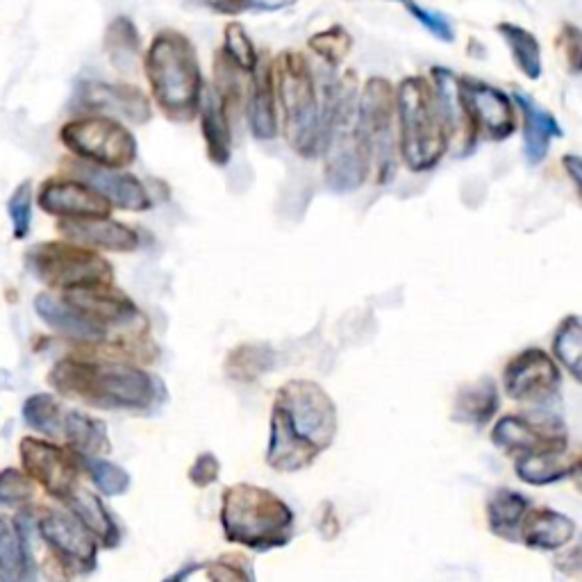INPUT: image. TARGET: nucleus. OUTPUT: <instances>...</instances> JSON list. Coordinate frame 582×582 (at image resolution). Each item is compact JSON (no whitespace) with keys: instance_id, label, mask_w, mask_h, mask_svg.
I'll list each match as a JSON object with an SVG mask.
<instances>
[{"instance_id":"1","label":"nucleus","mask_w":582,"mask_h":582,"mask_svg":"<svg viewBox=\"0 0 582 582\" xmlns=\"http://www.w3.org/2000/svg\"><path fill=\"white\" fill-rule=\"evenodd\" d=\"M335 430L337 412L330 396L314 382H289L273 405L266 460L280 471L303 469L332 444Z\"/></svg>"},{"instance_id":"2","label":"nucleus","mask_w":582,"mask_h":582,"mask_svg":"<svg viewBox=\"0 0 582 582\" xmlns=\"http://www.w3.org/2000/svg\"><path fill=\"white\" fill-rule=\"evenodd\" d=\"M146 76L160 110L173 121H191L203 96L196 48L176 30L157 32L146 53Z\"/></svg>"},{"instance_id":"3","label":"nucleus","mask_w":582,"mask_h":582,"mask_svg":"<svg viewBox=\"0 0 582 582\" xmlns=\"http://www.w3.org/2000/svg\"><path fill=\"white\" fill-rule=\"evenodd\" d=\"M398 128H401L403 162L410 171H430L448 151L442 116H439L432 87L419 76L405 78L394 94Z\"/></svg>"},{"instance_id":"4","label":"nucleus","mask_w":582,"mask_h":582,"mask_svg":"<svg viewBox=\"0 0 582 582\" xmlns=\"http://www.w3.org/2000/svg\"><path fill=\"white\" fill-rule=\"evenodd\" d=\"M53 385L64 394L80 396L105 407H146L153 401V380L126 364L60 362L53 369Z\"/></svg>"},{"instance_id":"5","label":"nucleus","mask_w":582,"mask_h":582,"mask_svg":"<svg viewBox=\"0 0 582 582\" xmlns=\"http://www.w3.org/2000/svg\"><path fill=\"white\" fill-rule=\"evenodd\" d=\"M276 80L291 148L303 157H317L323 151L321 98L312 69L296 51H285L276 64Z\"/></svg>"},{"instance_id":"6","label":"nucleus","mask_w":582,"mask_h":582,"mask_svg":"<svg viewBox=\"0 0 582 582\" xmlns=\"http://www.w3.org/2000/svg\"><path fill=\"white\" fill-rule=\"evenodd\" d=\"M221 521L230 542L273 546L287 542L294 514L266 489L237 485L223 494Z\"/></svg>"},{"instance_id":"7","label":"nucleus","mask_w":582,"mask_h":582,"mask_svg":"<svg viewBox=\"0 0 582 582\" xmlns=\"http://www.w3.org/2000/svg\"><path fill=\"white\" fill-rule=\"evenodd\" d=\"M396 101L387 80L371 78L357 98V135L367 153L369 166L376 169L378 182L392 180L396 171V137H394Z\"/></svg>"},{"instance_id":"8","label":"nucleus","mask_w":582,"mask_h":582,"mask_svg":"<svg viewBox=\"0 0 582 582\" xmlns=\"http://www.w3.org/2000/svg\"><path fill=\"white\" fill-rule=\"evenodd\" d=\"M62 141L82 162L126 169L137 160V141L112 116H85L62 128Z\"/></svg>"},{"instance_id":"9","label":"nucleus","mask_w":582,"mask_h":582,"mask_svg":"<svg viewBox=\"0 0 582 582\" xmlns=\"http://www.w3.org/2000/svg\"><path fill=\"white\" fill-rule=\"evenodd\" d=\"M30 266L48 285L64 287L66 291L107 285V280L112 278L110 264L82 246L39 244L30 253Z\"/></svg>"},{"instance_id":"10","label":"nucleus","mask_w":582,"mask_h":582,"mask_svg":"<svg viewBox=\"0 0 582 582\" xmlns=\"http://www.w3.org/2000/svg\"><path fill=\"white\" fill-rule=\"evenodd\" d=\"M432 96H435L439 116H442L448 146L455 148V155H469L476 144V123L467 110L462 96V82L453 71L444 66H432Z\"/></svg>"},{"instance_id":"11","label":"nucleus","mask_w":582,"mask_h":582,"mask_svg":"<svg viewBox=\"0 0 582 582\" xmlns=\"http://www.w3.org/2000/svg\"><path fill=\"white\" fill-rule=\"evenodd\" d=\"M462 96L467 103L476 130H482L489 139L503 141L514 135L517 121H514V107L510 96L498 87L487 85L480 80H460Z\"/></svg>"},{"instance_id":"12","label":"nucleus","mask_w":582,"mask_h":582,"mask_svg":"<svg viewBox=\"0 0 582 582\" xmlns=\"http://www.w3.org/2000/svg\"><path fill=\"white\" fill-rule=\"evenodd\" d=\"M560 387V371L542 351H526L505 369V392L514 401H544Z\"/></svg>"},{"instance_id":"13","label":"nucleus","mask_w":582,"mask_h":582,"mask_svg":"<svg viewBox=\"0 0 582 582\" xmlns=\"http://www.w3.org/2000/svg\"><path fill=\"white\" fill-rule=\"evenodd\" d=\"M21 460L28 478L46 487L48 494L66 498L71 489L76 487V464L62 448L39 442V439H23Z\"/></svg>"},{"instance_id":"14","label":"nucleus","mask_w":582,"mask_h":582,"mask_svg":"<svg viewBox=\"0 0 582 582\" xmlns=\"http://www.w3.org/2000/svg\"><path fill=\"white\" fill-rule=\"evenodd\" d=\"M73 173H76L82 185L94 189L98 196H103L107 203L121 207V210L144 212L151 207L148 191L130 173H123L119 169H105V166L89 162H76Z\"/></svg>"},{"instance_id":"15","label":"nucleus","mask_w":582,"mask_h":582,"mask_svg":"<svg viewBox=\"0 0 582 582\" xmlns=\"http://www.w3.org/2000/svg\"><path fill=\"white\" fill-rule=\"evenodd\" d=\"M41 210L64 219H89L107 216L110 203L80 180H48L39 191Z\"/></svg>"},{"instance_id":"16","label":"nucleus","mask_w":582,"mask_h":582,"mask_svg":"<svg viewBox=\"0 0 582 582\" xmlns=\"http://www.w3.org/2000/svg\"><path fill=\"white\" fill-rule=\"evenodd\" d=\"M41 537L57 555L66 560L91 567L96 557V542L91 532L82 526L78 517L60 510H48L39 521Z\"/></svg>"},{"instance_id":"17","label":"nucleus","mask_w":582,"mask_h":582,"mask_svg":"<svg viewBox=\"0 0 582 582\" xmlns=\"http://www.w3.org/2000/svg\"><path fill=\"white\" fill-rule=\"evenodd\" d=\"M62 235L80 246L105 248V251H135L139 246L137 232L107 216H89V219H64L60 223Z\"/></svg>"},{"instance_id":"18","label":"nucleus","mask_w":582,"mask_h":582,"mask_svg":"<svg viewBox=\"0 0 582 582\" xmlns=\"http://www.w3.org/2000/svg\"><path fill=\"white\" fill-rule=\"evenodd\" d=\"M82 105L96 112H110L132 123L151 121V103L137 87L107 85V82H89L80 91Z\"/></svg>"},{"instance_id":"19","label":"nucleus","mask_w":582,"mask_h":582,"mask_svg":"<svg viewBox=\"0 0 582 582\" xmlns=\"http://www.w3.org/2000/svg\"><path fill=\"white\" fill-rule=\"evenodd\" d=\"M514 101L523 114V155L530 166H539L551 151V141L562 137V128L555 116L542 105H537L530 96L517 91Z\"/></svg>"},{"instance_id":"20","label":"nucleus","mask_w":582,"mask_h":582,"mask_svg":"<svg viewBox=\"0 0 582 582\" xmlns=\"http://www.w3.org/2000/svg\"><path fill=\"white\" fill-rule=\"evenodd\" d=\"M248 128L251 135L260 141H271L278 137V114H276V85L269 66H260L253 71L251 94L246 105Z\"/></svg>"},{"instance_id":"21","label":"nucleus","mask_w":582,"mask_h":582,"mask_svg":"<svg viewBox=\"0 0 582 582\" xmlns=\"http://www.w3.org/2000/svg\"><path fill=\"white\" fill-rule=\"evenodd\" d=\"M201 132L207 146V157L216 166H226L232 157V132L228 121V110L214 91H205L201 96Z\"/></svg>"},{"instance_id":"22","label":"nucleus","mask_w":582,"mask_h":582,"mask_svg":"<svg viewBox=\"0 0 582 582\" xmlns=\"http://www.w3.org/2000/svg\"><path fill=\"white\" fill-rule=\"evenodd\" d=\"M35 310L39 312V317L44 319L48 326L55 328L57 332H62L66 337L73 339H101L103 337V326L101 321L91 319L89 314L80 312L78 307H73L71 303H62L57 298L41 294L35 301Z\"/></svg>"},{"instance_id":"23","label":"nucleus","mask_w":582,"mask_h":582,"mask_svg":"<svg viewBox=\"0 0 582 582\" xmlns=\"http://www.w3.org/2000/svg\"><path fill=\"white\" fill-rule=\"evenodd\" d=\"M69 301L73 307H78L80 312L89 314L91 319H112V321H126L135 307L119 294H112L105 285H91V287H78L69 289Z\"/></svg>"},{"instance_id":"24","label":"nucleus","mask_w":582,"mask_h":582,"mask_svg":"<svg viewBox=\"0 0 582 582\" xmlns=\"http://www.w3.org/2000/svg\"><path fill=\"white\" fill-rule=\"evenodd\" d=\"M30 557L21 528L0 517V582H30Z\"/></svg>"},{"instance_id":"25","label":"nucleus","mask_w":582,"mask_h":582,"mask_svg":"<svg viewBox=\"0 0 582 582\" xmlns=\"http://www.w3.org/2000/svg\"><path fill=\"white\" fill-rule=\"evenodd\" d=\"M576 532L573 521L551 510H537L526 517V526H523V537H526L528 546L535 548H560L569 542Z\"/></svg>"},{"instance_id":"26","label":"nucleus","mask_w":582,"mask_h":582,"mask_svg":"<svg viewBox=\"0 0 582 582\" xmlns=\"http://www.w3.org/2000/svg\"><path fill=\"white\" fill-rule=\"evenodd\" d=\"M498 35L503 37L514 64L528 80L542 78V46L530 30L514 23H498Z\"/></svg>"},{"instance_id":"27","label":"nucleus","mask_w":582,"mask_h":582,"mask_svg":"<svg viewBox=\"0 0 582 582\" xmlns=\"http://www.w3.org/2000/svg\"><path fill=\"white\" fill-rule=\"evenodd\" d=\"M69 501V507L73 512V517H78L82 526H85L91 535H96L98 539H103L105 544H114L116 542V526L110 519V514L105 512L103 503L98 501L94 494H89L87 489L73 487L69 496L64 498Z\"/></svg>"},{"instance_id":"28","label":"nucleus","mask_w":582,"mask_h":582,"mask_svg":"<svg viewBox=\"0 0 582 582\" xmlns=\"http://www.w3.org/2000/svg\"><path fill=\"white\" fill-rule=\"evenodd\" d=\"M492 439L498 448L503 451H560V448L546 446V439L542 432H537L519 417H505L496 423L492 432Z\"/></svg>"},{"instance_id":"29","label":"nucleus","mask_w":582,"mask_h":582,"mask_svg":"<svg viewBox=\"0 0 582 582\" xmlns=\"http://www.w3.org/2000/svg\"><path fill=\"white\" fill-rule=\"evenodd\" d=\"M105 48L116 69H132L141 53V39L135 23L126 16H119L110 23L105 35Z\"/></svg>"},{"instance_id":"30","label":"nucleus","mask_w":582,"mask_h":582,"mask_svg":"<svg viewBox=\"0 0 582 582\" xmlns=\"http://www.w3.org/2000/svg\"><path fill=\"white\" fill-rule=\"evenodd\" d=\"M64 435L76 451L85 455H96L101 451H107V435L105 426L101 421L87 417L82 412H69L64 417Z\"/></svg>"},{"instance_id":"31","label":"nucleus","mask_w":582,"mask_h":582,"mask_svg":"<svg viewBox=\"0 0 582 582\" xmlns=\"http://www.w3.org/2000/svg\"><path fill=\"white\" fill-rule=\"evenodd\" d=\"M496 389L492 380H480L476 385L464 389L455 403L457 421L464 423H485L496 410Z\"/></svg>"},{"instance_id":"32","label":"nucleus","mask_w":582,"mask_h":582,"mask_svg":"<svg viewBox=\"0 0 582 582\" xmlns=\"http://www.w3.org/2000/svg\"><path fill=\"white\" fill-rule=\"evenodd\" d=\"M528 510L526 498L517 492H510V489H501L496 492V496L489 501V526L496 532V535L503 537H514V530L523 519V514Z\"/></svg>"},{"instance_id":"33","label":"nucleus","mask_w":582,"mask_h":582,"mask_svg":"<svg viewBox=\"0 0 582 582\" xmlns=\"http://www.w3.org/2000/svg\"><path fill=\"white\" fill-rule=\"evenodd\" d=\"M567 462L560 455V451H537L528 453L517 464V473L521 480L530 482V485H551L560 478L567 476Z\"/></svg>"},{"instance_id":"34","label":"nucleus","mask_w":582,"mask_h":582,"mask_svg":"<svg viewBox=\"0 0 582 582\" xmlns=\"http://www.w3.org/2000/svg\"><path fill=\"white\" fill-rule=\"evenodd\" d=\"M221 55L226 57V60L235 66L237 71H244V73H253L257 69V51H255V44L248 37L246 28L241 26L237 21H230L226 30H223V48H221Z\"/></svg>"},{"instance_id":"35","label":"nucleus","mask_w":582,"mask_h":582,"mask_svg":"<svg viewBox=\"0 0 582 582\" xmlns=\"http://www.w3.org/2000/svg\"><path fill=\"white\" fill-rule=\"evenodd\" d=\"M553 351L573 376H582V326L578 317H569L562 323L553 339Z\"/></svg>"},{"instance_id":"36","label":"nucleus","mask_w":582,"mask_h":582,"mask_svg":"<svg viewBox=\"0 0 582 582\" xmlns=\"http://www.w3.org/2000/svg\"><path fill=\"white\" fill-rule=\"evenodd\" d=\"M23 419L32 430L46 432V435H60L62 417L60 405L51 394H35L23 405Z\"/></svg>"},{"instance_id":"37","label":"nucleus","mask_w":582,"mask_h":582,"mask_svg":"<svg viewBox=\"0 0 582 582\" xmlns=\"http://www.w3.org/2000/svg\"><path fill=\"white\" fill-rule=\"evenodd\" d=\"M307 46H310V51L314 55H319L323 62L337 66L344 62V57L348 53H351L353 39L348 35V30H344L342 26H332L328 30L317 32V35H312L310 41H307Z\"/></svg>"},{"instance_id":"38","label":"nucleus","mask_w":582,"mask_h":582,"mask_svg":"<svg viewBox=\"0 0 582 582\" xmlns=\"http://www.w3.org/2000/svg\"><path fill=\"white\" fill-rule=\"evenodd\" d=\"M85 467L89 471L91 480L96 482V487L107 496H119L130 487V476L121 467H116L112 462L98 460V457L85 455Z\"/></svg>"},{"instance_id":"39","label":"nucleus","mask_w":582,"mask_h":582,"mask_svg":"<svg viewBox=\"0 0 582 582\" xmlns=\"http://www.w3.org/2000/svg\"><path fill=\"white\" fill-rule=\"evenodd\" d=\"M398 3H403L405 10L414 16V21L421 23V26L426 28L432 37L444 41V44H453L455 30L451 26V21H448L442 12L428 10V7L419 5L417 0H398Z\"/></svg>"},{"instance_id":"40","label":"nucleus","mask_w":582,"mask_h":582,"mask_svg":"<svg viewBox=\"0 0 582 582\" xmlns=\"http://www.w3.org/2000/svg\"><path fill=\"white\" fill-rule=\"evenodd\" d=\"M7 212H10V219L14 226V237L16 239L26 237L32 223V185L30 182H23V185L16 187L10 203H7Z\"/></svg>"},{"instance_id":"41","label":"nucleus","mask_w":582,"mask_h":582,"mask_svg":"<svg viewBox=\"0 0 582 582\" xmlns=\"http://www.w3.org/2000/svg\"><path fill=\"white\" fill-rule=\"evenodd\" d=\"M32 496L30 478L19 469L0 471V505H21Z\"/></svg>"},{"instance_id":"42","label":"nucleus","mask_w":582,"mask_h":582,"mask_svg":"<svg viewBox=\"0 0 582 582\" xmlns=\"http://www.w3.org/2000/svg\"><path fill=\"white\" fill-rule=\"evenodd\" d=\"M298 0H219L212 7L221 14H241V12H282L294 7Z\"/></svg>"},{"instance_id":"43","label":"nucleus","mask_w":582,"mask_h":582,"mask_svg":"<svg viewBox=\"0 0 582 582\" xmlns=\"http://www.w3.org/2000/svg\"><path fill=\"white\" fill-rule=\"evenodd\" d=\"M210 580L212 582H253V573L248 562L239 557H221L210 564Z\"/></svg>"},{"instance_id":"44","label":"nucleus","mask_w":582,"mask_h":582,"mask_svg":"<svg viewBox=\"0 0 582 582\" xmlns=\"http://www.w3.org/2000/svg\"><path fill=\"white\" fill-rule=\"evenodd\" d=\"M191 480L196 482V485H210V482H214V478L219 476V462L214 460L212 455H203L201 460L196 462V467L191 469Z\"/></svg>"},{"instance_id":"45","label":"nucleus","mask_w":582,"mask_h":582,"mask_svg":"<svg viewBox=\"0 0 582 582\" xmlns=\"http://www.w3.org/2000/svg\"><path fill=\"white\" fill-rule=\"evenodd\" d=\"M564 41H569V46L564 48L569 55V66H571V71L573 73H578V66H580V35H578V30L573 28V26H567L564 28Z\"/></svg>"},{"instance_id":"46","label":"nucleus","mask_w":582,"mask_h":582,"mask_svg":"<svg viewBox=\"0 0 582 582\" xmlns=\"http://www.w3.org/2000/svg\"><path fill=\"white\" fill-rule=\"evenodd\" d=\"M564 169H567V173L571 176V182L576 187H580V169H582V162H580V157L578 155H564Z\"/></svg>"},{"instance_id":"47","label":"nucleus","mask_w":582,"mask_h":582,"mask_svg":"<svg viewBox=\"0 0 582 582\" xmlns=\"http://www.w3.org/2000/svg\"><path fill=\"white\" fill-rule=\"evenodd\" d=\"M396 3H398V0H396Z\"/></svg>"}]
</instances>
